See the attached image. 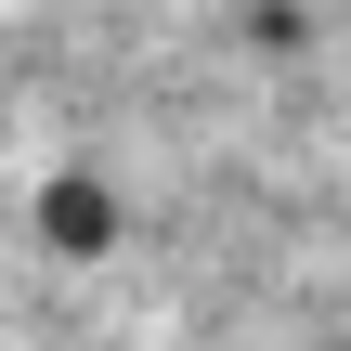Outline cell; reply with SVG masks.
Listing matches in <instances>:
<instances>
[{"label":"cell","instance_id":"cell-1","mask_svg":"<svg viewBox=\"0 0 351 351\" xmlns=\"http://www.w3.org/2000/svg\"><path fill=\"white\" fill-rule=\"evenodd\" d=\"M39 234H52L65 261H104V247H117V195H104L91 169H65V182L39 195Z\"/></svg>","mask_w":351,"mask_h":351}]
</instances>
